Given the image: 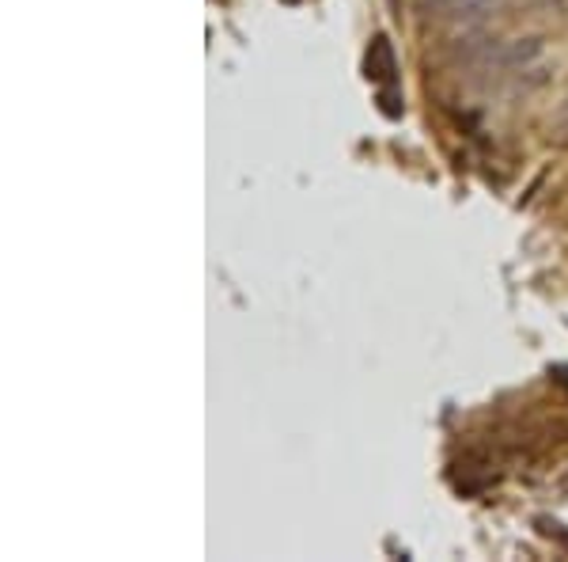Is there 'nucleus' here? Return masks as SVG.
Here are the masks:
<instances>
[{
    "label": "nucleus",
    "mask_w": 568,
    "mask_h": 562,
    "mask_svg": "<svg viewBox=\"0 0 568 562\" xmlns=\"http://www.w3.org/2000/svg\"><path fill=\"white\" fill-rule=\"evenodd\" d=\"M542 57V39H507L489 50L485 62L496 69H531Z\"/></svg>",
    "instance_id": "obj_1"
},
{
    "label": "nucleus",
    "mask_w": 568,
    "mask_h": 562,
    "mask_svg": "<svg viewBox=\"0 0 568 562\" xmlns=\"http://www.w3.org/2000/svg\"><path fill=\"white\" fill-rule=\"evenodd\" d=\"M504 0H440V15L451 23H459V28H478V23H485L493 12H501Z\"/></svg>",
    "instance_id": "obj_2"
}]
</instances>
